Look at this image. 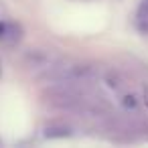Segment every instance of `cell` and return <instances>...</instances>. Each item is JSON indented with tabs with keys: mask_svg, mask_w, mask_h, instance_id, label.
Segmentation results:
<instances>
[{
	"mask_svg": "<svg viewBox=\"0 0 148 148\" xmlns=\"http://www.w3.org/2000/svg\"><path fill=\"white\" fill-rule=\"evenodd\" d=\"M144 103H146V108H148V87H144Z\"/></svg>",
	"mask_w": 148,
	"mask_h": 148,
	"instance_id": "5b68a950",
	"label": "cell"
},
{
	"mask_svg": "<svg viewBox=\"0 0 148 148\" xmlns=\"http://www.w3.org/2000/svg\"><path fill=\"white\" fill-rule=\"evenodd\" d=\"M45 136L47 138H67L69 136V128L63 124H51L45 128Z\"/></svg>",
	"mask_w": 148,
	"mask_h": 148,
	"instance_id": "7a4b0ae2",
	"label": "cell"
},
{
	"mask_svg": "<svg viewBox=\"0 0 148 148\" xmlns=\"http://www.w3.org/2000/svg\"><path fill=\"white\" fill-rule=\"evenodd\" d=\"M4 29H6V25L0 23V39H2V35H4Z\"/></svg>",
	"mask_w": 148,
	"mask_h": 148,
	"instance_id": "8992f818",
	"label": "cell"
},
{
	"mask_svg": "<svg viewBox=\"0 0 148 148\" xmlns=\"http://www.w3.org/2000/svg\"><path fill=\"white\" fill-rule=\"evenodd\" d=\"M138 21L148 25V0H142V4L138 8Z\"/></svg>",
	"mask_w": 148,
	"mask_h": 148,
	"instance_id": "3957f363",
	"label": "cell"
},
{
	"mask_svg": "<svg viewBox=\"0 0 148 148\" xmlns=\"http://www.w3.org/2000/svg\"><path fill=\"white\" fill-rule=\"evenodd\" d=\"M55 57L49 53V51H43V49H33L25 55V67L31 69V71H41V73H47L53 65H55Z\"/></svg>",
	"mask_w": 148,
	"mask_h": 148,
	"instance_id": "6da1fadb",
	"label": "cell"
},
{
	"mask_svg": "<svg viewBox=\"0 0 148 148\" xmlns=\"http://www.w3.org/2000/svg\"><path fill=\"white\" fill-rule=\"evenodd\" d=\"M124 103H126L128 108H134V106H136V101H134L132 95H126V97H124Z\"/></svg>",
	"mask_w": 148,
	"mask_h": 148,
	"instance_id": "277c9868",
	"label": "cell"
}]
</instances>
